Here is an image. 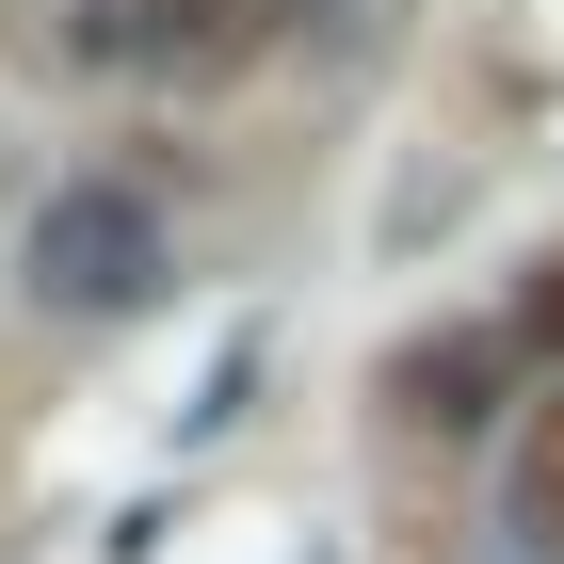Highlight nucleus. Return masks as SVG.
<instances>
[{"mask_svg":"<svg viewBox=\"0 0 564 564\" xmlns=\"http://www.w3.org/2000/svg\"><path fill=\"white\" fill-rule=\"evenodd\" d=\"M145 274H162V226H145V194H48L33 210V291L48 306H130Z\"/></svg>","mask_w":564,"mask_h":564,"instance_id":"obj_1","label":"nucleus"},{"mask_svg":"<svg viewBox=\"0 0 564 564\" xmlns=\"http://www.w3.org/2000/svg\"><path fill=\"white\" fill-rule=\"evenodd\" d=\"M517 532L564 564V403H532V435H517Z\"/></svg>","mask_w":564,"mask_h":564,"instance_id":"obj_4","label":"nucleus"},{"mask_svg":"<svg viewBox=\"0 0 564 564\" xmlns=\"http://www.w3.org/2000/svg\"><path fill=\"white\" fill-rule=\"evenodd\" d=\"M97 48H130L145 82H226V65L274 48V0H113Z\"/></svg>","mask_w":564,"mask_h":564,"instance_id":"obj_2","label":"nucleus"},{"mask_svg":"<svg viewBox=\"0 0 564 564\" xmlns=\"http://www.w3.org/2000/svg\"><path fill=\"white\" fill-rule=\"evenodd\" d=\"M517 323H532V339H564V259L532 274V306H517Z\"/></svg>","mask_w":564,"mask_h":564,"instance_id":"obj_5","label":"nucleus"},{"mask_svg":"<svg viewBox=\"0 0 564 564\" xmlns=\"http://www.w3.org/2000/svg\"><path fill=\"white\" fill-rule=\"evenodd\" d=\"M484 403H500V339H420V355H403V420L468 435Z\"/></svg>","mask_w":564,"mask_h":564,"instance_id":"obj_3","label":"nucleus"}]
</instances>
